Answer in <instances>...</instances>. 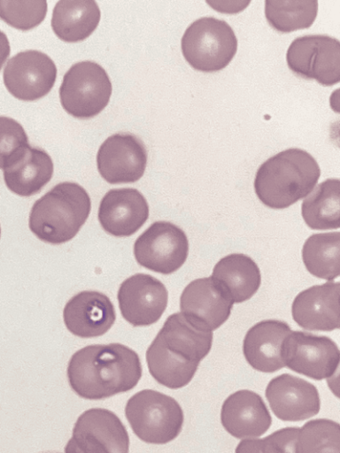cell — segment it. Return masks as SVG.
Returning <instances> with one entry per match:
<instances>
[{
    "label": "cell",
    "mask_w": 340,
    "mask_h": 453,
    "mask_svg": "<svg viewBox=\"0 0 340 453\" xmlns=\"http://www.w3.org/2000/svg\"><path fill=\"white\" fill-rule=\"evenodd\" d=\"M128 431L112 411L91 408L83 411L74 423L65 453H128Z\"/></svg>",
    "instance_id": "cell-7"
},
{
    "label": "cell",
    "mask_w": 340,
    "mask_h": 453,
    "mask_svg": "<svg viewBox=\"0 0 340 453\" xmlns=\"http://www.w3.org/2000/svg\"><path fill=\"white\" fill-rule=\"evenodd\" d=\"M320 175V166L311 154L290 148L260 165L254 179V190L266 206L284 209L307 196Z\"/></svg>",
    "instance_id": "cell-2"
},
{
    "label": "cell",
    "mask_w": 340,
    "mask_h": 453,
    "mask_svg": "<svg viewBox=\"0 0 340 453\" xmlns=\"http://www.w3.org/2000/svg\"><path fill=\"white\" fill-rule=\"evenodd\" d=\"M211 277L233 303L250 299L258 291L261 282L257 264L250 257L240 253L229 254L220 259Z\"/></svg>",
    "instance_id": "cell-21"
},
{
    "label": "cell",
    "mask_w": 340,
    "mask_h": 453,
    "mask_svg": "<svg viewBox=\"0 0 340 453\" xmlns=\"http://www.w3.org/2000/svg\"><path fill=\"white\" fill-rule=\"evenodd\" d=\"M146 362L156 381L171 389L188 385L199 365L169 350L157 335L147 349Z\"/></svg>",
    "instance_id": "cell-25"
},
{
    "label": "cell",
    "mask_w": 340,
    "mask_h": 453,
    "mask_svg": "<svg viewBox=\"0 0 340 453\" xmlns=\"http://www.w3.org/2000/svg\"><path fill=\"white\" fill-rule=\"evenodd\" d=\"M3 173L5 185L12 193L31 196L50 180L53 162L46 151L30 146L16 163L4 169Z\"/></svg>",
    "instance_id": "cell-23"
},
{
    "label": "cell",
    "mask_w": 340,
    "mask_h": 453,
    "mask_svg": "<svg viewBox=\"0 0 340 453\" xmlns=\"http://www.w3.org/2000/svg\"><path fill=\"white\" fill-rule=\"evenodd\" d=\"M117 297L124 319L134 326H145L161 318L167 305L168 293L155 277L136 273L120 284Z\"/></svg>",
    "instance_id": "cell-13"
},
{
    "label": "cell",
    "mask_w": 340,
    "mask_h": 453,
    "mask_svg": "<svg viewBox=\"0 0 340 453\" xmlns=\"http://www.w3.org/2000/svg\"><path fill=\"white\" fill-rule=\"evenodd\" d=\"M63 319L73 335L91 338L104 334L114 324L116 313L106 295L85 290L74 295L66 303Z\"/></svg>",
    "instance_id": "cell-17"
},
{
    "label": "cell",
    "mask_w": 340,
    "mask_h": 453,
    "mask_svg": "<svg viewBox=\"0 0 340 453\" xmlns=\"http://www.w3.org/2000/svg\"><path fill=\"white\" fill-rule=\"evenodd\" d=\"M233 302L212 277L189 282L180 297L183 317L195 327L212 332L229 318Z\"/></svg>",
    "instance_id": "cell-14"
},
{
    "label": "cell",
    "mask_w": 340,
    "mask_h": 453,
    "mask_svg": "<svg viewBox=\"0 0 340 453\" xmlns=\"http://www.w3.org/2000/svg\"><path fill=\"white\" fill-rule=\"evenodd\" d=\"M301 213L312 229H337L340 226V181L328 179L303 200Z\"/></svg>",
    "instance_id": "cell-26"
},
{
    "label": "cell",
    "mask_w": 340,
    "mask_h": 453,
    "mask_svg": "<svg viewBox=\"0 0 340 453\" xmlns=\"http://www.w3.org/2000/svg\"><path fill=\"white\" fill-rule=\"evenodd\" d=\"M297 453H340V426L327 418H317L299 427Z\"/></svg>",
    "instance_id": "cell-29"
},
{
    "label": "cell",
    "mask_w": 340,
    "mask_h": 453,
    "mask_svg": "<svg viewBox=\"0 0 340 453\" xmlns=\"http://www.w3.org/2000/svg\"><path fill=\"white\" fill-rule=\"evenodd\" d=\"M90 209V197L81 185L60 182L33 204L29 229L44 242L62 244L78 234Z\"/></svg>",
    "instance_id": "cell-3"
},
{
    "label": "cell",
    "mask_w": 340,
    "mask_h": 453,
    "mask_svg": "<svg viewBox=\"0 0 340 453\" xmlns=\"http://www.w3.org/2000/svg\"><path fill=\"white\" fill-rule=\"evenodd\" d=\"M220 422L230 435L250 439L264 434L272 424V418L259 394L241 389L229 395L223 402Z\"/></svg>",
    "instance_id": "cell-19"
},
{
    "label": "cell",
    "mask_w": 340,
    "mask_h": 453,
    "mask_svg": "<svg viewBox=\"0 0 340 453\" xmlns=\"http://www.w3.org/2000/svg\"><path fill=\"white\" fill-rule=\"evenodd\" d=\"M100 17V9L95 1L60 0L52 12L51 27L60 40L77 42L95 31Z\"/></svg>",
    "instance_id": "cell-22"
},
{
    "label": "cell",
    "mask_w": 340,
    "mask_h": 453,
    "mask_svg": "<svg viewBox=\"0 0 340 453\" xmlns=\"http://www.w3.org/2000/svg\"><path fill=\"white\" fill-rule=\"evenodd\" d=\"M157 336L169 350L197 363L207 356L212 343V332L195 327L181 312L170 315Z\"/></svg>",
    "instance_id": "cell-24"
},
{
    "label": "cell",
    "mask_w": 340,
    "mask_h": 453,
    "mask_svg": "<svg viewBox=\"0 0 340 453\" xmlns=\"http://www.w3.org/2000/svg\"><path fill=\"white\" fill-rule=\"evenodd\" d=\"M290 71L323 86L340 81V42L326 35H307L292 41L286 53Z\"/></svg>",
    "instance_id": "cell-8"
},
{
    "label": "cell",
    "mask_w": 340,
    "mask_h": 453,
    "mask_svg": "<svg viewBox=\"0 0 340 453\" xmlns=\"http://www.w3.org/2000/svg\"><path fill=\"white\" fill-rule=\"evenodd\" d=\"M339 282H326L301 291L295 297L291 313L304 329L332 331L340 327Z\"/></svg>",
    "instance_id": "cell-18"
},
{
    "label": "cell",
    "mask_w": 340,
    "mask_h": 453,
    "mask_svg": "<svg viewBox=\"0 0 340 453\" xmlns=\"http://www.w3.org/2000/svg\"><path fill=\"white\" fill-rule=\"evenodd\" d=\"M37 453H62V452L57 451V450H43V451H40Z\"/></svg>",
    "instance_id": "cell-35"
},
{
    "label": "cell",
    "mask_w": 340,
    "mask_h": 453,
    "mask_svg": "<svg viewBox=\"0 0 340 453\" xmlns=\"http://www.w3.org/2000/svg\"><path fill=\"white\" fill-rule=\"evenodd\" d=\"M214 10L224 13H236L245 9L250 1H206Z\"/></svg>",
    "instance_id": "cell-33"
},
{
    "label": "cell",
    "mask_w": 340,
    "mask_h": 453,
    "mask_svg": "<svg viewBox=\"0 0 340 453\" xmlns=\"http://www.w3.org/2000/svg\"><path fill=\"white\" fill-rule=\"evenodd\" d=\"M11 48L6 35L0 31V70L10 55Z\"/></svg>",
    "instance_id": "cell-34"
},
{
    "label": "cell",
    "mask_w": 340,
    "mask_h": 453,
    "mask_svg": "<svg viewBox=\"0 0 340 453\" xmlns=\"http://www.w3.org/2000/svg\"><path fill=\"white\" fill-rule=\"evenodd\" d=\"M0 237H1V226H0Z\"/></svg>",
    "instance_id": "cell-36"
},
{
    "label": "cell",
    "mask_w": 340,
    "mask_h": 453,
    "mask_svg": "<svg viewBox=\"0 0 340 453\" xmlns=\"http://www.w3.org/2000/svg\"><path fill=\"white\" fill-rule=\"evenodd\" d=\"M57 78V67L45 53L28 50L10 58L3 80L7 90L17 99L35 101L46 96Z\"/></svg>",
    "instance_id": "cell-11"
},
{
    "label": "cell",
    "mask_w": 340,
    "mask_h": 453,
    "mask_svg": "<svg viewBox=\"0 0 340 453\" xmlns=\"http://www.w3.org/2000/svg\"><path fill=\"white\" fill-rule=\"evenodd\" d=\"M181 48L191 67L212 73L224 69L233 59L237 50V39L225 20L202 17L186 28Z\"/></svg>",
    "instance_id": "cell-5"
},
{
    "label": "cell",
    "mask_w": 340,
    "mask_h": 453,
    "mask_svg": "<svg viewBox=\"0 0 340 453\" xmlns=\"http://www.w3.org/2000/svg\"><path fill=\"white\" fill-rule=\"evenodd\" d=\"M125 415L134 434L151 444H166L174 440L184 421L179 403L152 389L133 395L126 403Z\"/></svg>",
    "instance_id": "cell-4"
},
{
    "label": "cell",
    "mask_w": 340,
    "mask_h": 453,
    "mask_svg": "<svg viewBox=\"0 0 340 453\" xmlns=\"http://www.w3.org/2000/svg\"><path fill=\"white\" fill-rule=\"evenodd\" d=\"M299 427L281 428L262 439H243L235 453H297Z\"/></svg>",
    "instance_id": "cell-32"
},
{
    "label": "cell",
    "mask_w": 340,
    "mask_h": 453,
    "mask_svg": "<svg viewBox=\"0 0 340 453\" xmlns=\"http://www.w3.org/2000/svg\"><path fill=\"white\" fill-rule=\"evenodd\" d=\"M281 357L284 366L316 380L332 377L340 361V352L333 340L303 331H291L285 337Z\"/></svg>",
    "instance_id": "cell-9"
},
{
    "label": "cell",
    "mask_w": 340,
    "mask_h": 453,
    "mask_svg": "<svg viewBox=\"0 0 340 453\" xmlns=\"http://www.w3.org/2000/svg\"><path fill=\"white\" fill-rule=\"evenodd\" d=\"M149 217V205L137 189H110L102 198L98 220L102 228L115 237H128L137 232Z\"/></svg>",
    "instance_id": "cell-16"
},
{
    "label": "cell",
    "mask_w": 340,
    "mask_h": 453,
    "mask_svg": "<svg viewBox=\"0 0 340 453\" xmlns=\"http://www.w3.org/2000/svg\"><path fill=\"white\" fill-rule=\"evenodd\" d=\"M112 87L106 71L97 63L73 65L63 77L59 99L64 110L78 119H89L108 104Z\"/></svg>",
    "instance_id": "cell-6"
},
{
    "label": "cell",
    "mask_w": 340,
    "mask_h": 453,
    "mask_svg": "<svg viewBox=\"0 0 340 453\" xmlns=\"http://www.w3.org/2000/svg\"><path fill=\"white\" fill-rule=\"evenodd\" d=\"M265 394L274 414L283 421L305 420L318 414L321 409L316 387L289 373L273 378Z\"/></svg>",
    "instance_id": "cell-15"
},
{
    "label": "cell",
    "mask_w": 340,
    "mask_h": 453,
    "mask_svg": "<svg viewBox=\"0 0 340 453\" xmlns=\"http://www.w3.org/2000/svg\"><path fill=\"white\" fill-rule=\"evenodd\" d=\"M291 332L284 321L267 319L251 326L246 333L243 351L247 363L262 372H274L284 364L281 357V346Z\"/></svg>",
    "instance_id": "cell-20"
},
{
    "label": "cell",
    "mask_w": 340,
    "mask_h": 453,
    "mask_svg": "<svg viewBox=\"0 0 340 453\" xmlns=\"http://www.w3.org/2000/svg\"><path fill=\"white\" fill-rule=\"evenodd\" d=\"M317 12V1H265L266 19L280 33L308 28L315 20Z\"/></svg>",
    "instance_id": "cell-28"
},
{
    "label": "cell",
    "mask_w": 340,
    "mask_h": 453,
    "mask_svg": "<svg viewBox=\"0 0 340 453\" xmlns=\"http://www.w3.org/2000/svg\"><path fill=\"white\" fill-rule=\"evenodd\" d=\"M306 270L313 276L328 280L340 273V233L314 234L307 238L302 249Z\"/></svg>",
    "instance_id": "cell-27"
},
{
    "label": "cell",
    "mask_w": 340,
    "mask_h": 453,
    "mask_svg": "<svg viewBox=\"0 0 340 453\" xmlns=\"http://www.w3.org/2000/svg\"><path fill=\"white\" fill-rule=\"evenodd\" d=\"M29 147L23 127L12 118L0 116V169L16 163Z\"/></svg>",
    "instance_id": "cell-31"
},
{
    "label": "cell",
    "mask_w": 340,
    "mask_h": 453,
    "mask_svg": "<svg viewBox=\"0 0 340 453\" xmlns=\"http://www.w3.org/2000/svg\"><path fill=\"white\" fill-rule=\"evenodd\" d=\"M46 13V1H0V19L19 30L37 27Z\"/></svg>",
    "instance_id": "cell-30"
},
{
    "label": "cell",
    "mask_w": 340,
    "mask_h": 453,
    "mask_svg": "<svg viewBox=\"0 0 340 453\" xmlns=\"http://www.w3.org/2000/svg\"><path fill=\"white\" fill-rule=\"evenodd\" d=\"M147 159L143 142L131 134L109 136L97 154V170L110 184L137 181L144 173Z\"/></svg>",
    "instance_id": "cell-12"
},
{
    "label": "cell",
    "mask_w": 340,
    "mask_h": 453,
    "mask_svg": "<svg viewBox=\"0 0 340 453\" xmlns=\"http://www.w3.org/2000/svg\"><path fill=\"white\" fill-rule=\"evenodd\" d=\"M139 356L120 343L83 347L71 357L66 375L80 397L101 400L134 388L142 377Z\"/></svg>",
    "instance_id": "cell-1"
},
{
    "label": "cell",
    "mask_w": 340,
    "mask_h": 453,
    "mask_svg": "<svg viewBox=\"0 0 340 453\" xmlns=\"http://www.w3.org/2000/svg\"><path fill=\"white\" fill-rule=\"evenodd\" d=\"M188 254L186 234L168 221L152 223L134 244L136 262L144 268L162 274H170L180 269Z\"/></svg>",
    "instance_id": "cell-10"
}]
</instances>
